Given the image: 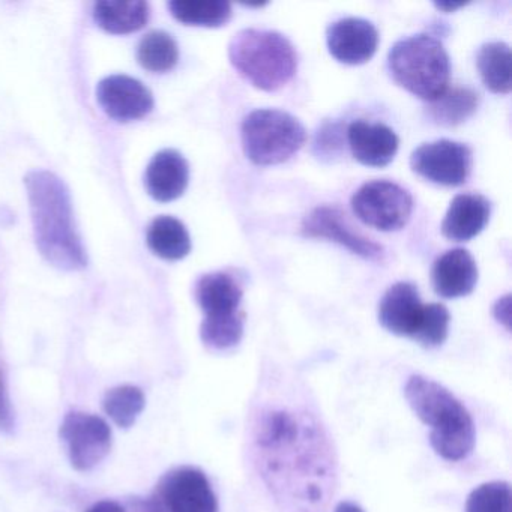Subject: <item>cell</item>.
<instances>
[{
	"label": "cell",
	"mask_w": 512,
	"mask_h": 512,
	"mask_svg": "<svg viewBox=\"0 0 512 512\" xmlns=\"http://www.w3.org/2000/svg\"><path fill=\"white\" fill-rule=\"evenodd\" d=\"M161 512H218L211 482L196 467H178L163 476L151 497Z\"/></svg>",
	"instance_id": "ba28073f"
},
{
	"label": "cell",
	"mask_w": 512,
	"mask_h": 512,
	"mask_svg": "<svg viewBox=\"0 0 512 512\" xmlns=\"http://www.w3.org/2000/svg\"><path fill=\"white\" fill-rule=\"evenodd\" d=\"M245 155L256 166L286 163L305 145L304 125L277 109H259L245 116L241 128Z\"/></svg>",
	"instance_id": "8992f818"
},
{
	"label": "cell",
	"mask_w": 512,
	"mask_h": 512,
	"mask_svg": "<svg viewBox=\"0 0 512 512\" xmlns=\"http://www.w3.org/2000/svg\"><path fill=\"white\" fill-rule=\"evenodd\" d=\"M14 430V412L8 395L7 380L0 370V431L11 433Z\"/></svg>",
	"instance_id": "4dcf8cb0"
},
{
	"label": "cell",
	"mask_w": 512,
	"mask_h": 512,
	"mask_svg": "<svg viewBox=\"0 0 512 512\" xmlns=\"http://www.w3.org/2000/svg\"><path fill=\"white\" fill-rule=\"evenodd\" d=\"M344 131L337 122H325L319 128L314 140V154L322 160H334L340 157L344 145Z\"/></svg>",
	"instance_id": "f546056e"
},
{
	"label": "cell",
	"mask_w": 512,
	"mask_h": 512,
	"mask_svg": "<svg viewBox=\"0 0 512 512\" xmlns=\"http://www.w3.org/2000/svg\"><path fill=\"white\" fill-rule=\"evenodd\" d=\"M356 217L382 232H397L406 226L413 211L409 191L391 181H371L352 197Z\"/></svg>",
	"instance_id": "52a82bcc"
},
{
	"label": "cell",
	"mask_w": 512,
	"mask_h": 512,
	"mask_svg": "<svg viewBox=\"0 0 512 512\" xmlns=\"http://www.w3.org/2000/svg\"><path fill=\"white\" fill-rule=\"evenodd\" d=\"M146 242L149 250L164 260H181L191 251V238L187 227L178 218L169 215L152 221Z\"/></svg>",
	"instance_id": "44dd1931"
},
{
	"label": "cell",
	"mask_w": 512,
	"mask_h": 512,
	"mask_svg": "<svg viewBox=\"0 0 512 512\" xmlns=\"http://www.w3.org/2000/svg\"><path fill=\"white\" fill-rule=\"evenodd\" d=\"M347 142L355 160L364 166L385 167L397 155V134L385 124H370V122H352L347 128Z\"/></svg>",
	"instance_id": "9a60e30c"
},
{
	"label": "cell",
	"mask_w": 512,
	"mask_h": 512,
	"mask_svg": "<svg viewBox=\"0 0 512 512\" xmlns=\"http://www.w3.org/2000/svg\"><path fill=\"white\" fill-rule=\"evenodd\" d=\"M137 58L145 70L152 73H167L178 64V44L167 32H149L140 41Z\"/></svg>",
	"instance_id": "d4e9b609"
},
{
	"label": "cell",
	"mask_w": 512,
	"mask_h": 512,
	"mask_svg": "<svg viewBox=\"0 0 512 512\" xmlns=\"http://www.w3.org/2000/svg\"><path fill=\"white\" fill-rule=\"evenodd\" d=\"M94 17L98 26L109 34H133L148 23L149 5L142 0H106L95 4Z\"/></svg>",
	"instance_id": "ffe728a7"
},
{
	"label": "cell",
	"mask_w": 512,
	"mask_h": 512,
	"mask_svg": "<svg viewBox=\"0 0 512 512\" xmlns=\"http://www.w3.org/2000/svg\"><path fill=\"white\" fill-rule=\"evenodd\" d=\"M449 322H451V314L445 305H425L424 317L413 341L428 349L442 346L448 338Z\"/></svg>",
	"instance_id": "f1b7e54d"
},
{
	"label": "cell",
	"mask_w": 512,
	"mask_h": 512,
	"mask_svg": "<svg viewBox=\"0 0 512 512\" xmlns=\"http://www.w3.org/2000/svg\"><path fill=\"white\" fill-rule=\"evenodd\" d=\"M302 233L308 238L328 239L365 260H382L383 248L371 239L356 233L337 208L319 206L302 223Z\"/></svg>",
	"instance_id": "8fae6325"
},
{
	"label": "cell",
	"mask_w": 512,
	"mask_h": 512,
	"mask_svg": "<svg viewBox=\"0 0 512 512\" xmlns=\"http://www.w3.org/2000/svg\"><path fill=\"white\" fill-rule=\"evenodd\" d=\"M196 299L208 320L229 319L242 313V289L224 272L203 275L196 286Z\"/></svg>",
	"instance_id": "d6986e66"
},
{
	"label": "cell",
	"mask_w": 512,
	"mask_h": 512,
	"mask_svg": "<svg viewBox=\"0 0 512 512\" xmlns=\"http://www.w3.org/2000/svg\"><path fill=\"white\" fill-rule=\"evenodd\" d=\"M97 100L107 116L119 122L137 121L154 109V95L139 80L110 76L101 80Z\"/></svg>",
	"instance_id": "7c38bea8"
},
{
	"label": "cell",
	"mask_w": 512,
	"mask_h": 512,
	"mask_svg": "<svg viewBox=\"0 0 512 512\" xmlns=\"http://www.w3.org/2000/svg\"><path fill=\"white\" fill-rule=\"evenodd\" d=\"M320 425L293 410H268L256 427L259 470L275 499L292 512H319L334 479L331 446Z\"/></svg>",
	"instance_id": "6da1fadb"
},
{
	"label": "cell",
	"mask_w": 512,
	"mask_h": 512,
	"mask_svg": "<svg viewBox=\"0 0 512 512\" xmlns=\"http://www.w3.org/2000/svg\"><path fill=\"white\" fill-rule=\"evenodd\" d=\"M134 512H161L160 509L155 506V503L152 502L151 497L146 500H137L134 503Z\"/></svg>",
	"instance_id": "836d02e7"
},
{
	"label": "cell",
	"mask_w": 512,
	"mask_h": 512,
	"mask_svg": "<svg viewBox=\"0 0 512 512\" xmlns=\"http://www.w3.org/2000/svg\"><path fill=\"white\" fill-rule=\"evenodd\" d=\"M479 95L469 88L446 89L437 100L428 103L427 118L440 127H455L466 122L478 109Z\"/></svg>",
	"instance_id": "603a6c76"
},
{
	"label": "cell",
	"mask_w": 512,
	"mask_h": 512,
	"mask_svg": "<svg viewBox=\"0 0 512 512\" xmlns=\"http://www.w3.org/2000/svg\"><path fill=\"white\" fill-rule=\"evenodd\" d=\"M244 313L229 319H203L200 338L205 346L215 350H227L238 346L244 335Z\"/></svg>",
	"instance_id": "4316f807"
},
{
	"label": "cell",
	"mask_w": 512,
	"mask_h": 512,
	"mask_svg": "<svg viewBox=\"0 0 512 512\" xmlns=\"http://www.w3.org/2000/svg\"><path fill=\"white\" fill-rule=\"evenodd\" d=\"M490 214V202L481 194H458L443 218L442 235L449 241H470L485 229Z\"/></svg>",
	"instance_id": "ac0fdd59"
},
{
	"label": "cell",
	"mask_w": 512,
	"mask_h": 512,
	"mask_svg": "<svg viewBox=\"0 0 512 512\" xmlns=\"http://www.w3.org/2000/svg\"><path fill=\"white\" fill-rule=\"evenodd\" d=\"M392 79L421 100H437L448 89L451 62L445 47L428 34L397 41L389 50Z\"/></svg>",
	"instance_id": "5b68a950"
},
{
	"label": "cell",
	"mask_w": 512,
	"mask_h": 512,
	"mask_svg": "<svg viewBox=\"0 0 512 512\" xmlns=\"http://www.w3.org/2000/svg\"><path fill=\"white\" fill-rule=\"evenodd\" d=\"M466 512H512L511 485L505 481L479 485L467 497Z\"/></svg>",
	"instance_id": "83f0119b"
},
{
	"label": "cell",
	"mask_w": 512,
	"mask_h": 512,
	"mask_svg": "<svg viewBox=\"0 0 512 512\" xmlns=\"http://www.w3.org/2000/svg\"><path fill=\"white\" fill-rule=\"evenodd\" d=\"M328 50L338 62L361 65L370 61L379 46V32L368 20L347 17L332 23L326 31Z\"/></svg>",
	"instance_id": "4fadbf2b"
},
{
	"label": "cell",
	"mask_w": 512,
	"mask_h": 512,
	"mask_svg": "<svg viewBox=\"0 0 512 512\" xmlns=\"http://www.w3.org/2000/svg\"><path fill=\"white\" fill-rule=\"evenodd\" d=\"M334 512H364L358 505L350 502H341L340 505L335 508Z\"/></svg>",
	"instance_id": "e575fe53"
},
{
	"label": "cell",
	"mask_w": 512,
	"mask_h": 512,
	"mask_svg": "<svg viewBox=\"0 0 512 512\" xmlns=\"http://www.w3.org/2000/svg\"><path fill=\"white\" fill-rule=\"evenodd\" d=\"M434 292L446 299L470 295L478 283V266L469 251L454 248L446 251L431 269Z\"/></svg>",
	"instance_id": "2e32d148"
},
{
	"label": "cell",
	"mask_w": 512,
	"mask_h": 512,
	"mask_svg": "<svg viewBox=\"0 0 512 512\" xmlns=\"http://www.w3.org/2000/svg\"><path fill=\"white\" fill-rule=\"evenodd\" d=\"M88 512H127L122 508L119 503L112 502V500H103V502L97 503L92 506Z\"/></svg>",
	"instance_id": "d6a6232c"
},
{
	"label": "cell",
	"mask_w": 512,
	"mask_h": 512,
	"mask_svg": "<svg viewBox=\"0 0 512 512\" xmlns=\"http://www.w3.org/2000/svg\"><path fill=\"white\" fill-rule=\"evenodd\" d=\"M464 7V4H436V8L445 11V13H454L458 8Z\"/></svg>",
	"instance_id": "d590c367"
},
{
	"label": "cell",
	"mask_w": 512,
	"mask_h": 512,
	"mask_svg": "<svg viewBox=\"0 0 512 512\" xmlns=\"http://www.w3.org/2000/svg\"><path fill=\"white\" fill-rule=\"evenodd\" d=\"M35 242L44 259L64 271L88 266V254L74 224L73 203L65 182L55 173L35 170L25 178Z\"/></svg>",
	"instance_id": "7a4b0ae2"
},
{
	"label": "cell",
	"mask_w": 512,
	"mask_h": 512,
	"mask_svg": "<svg viewBox=\"0 0 512 512\" xmlns=\"http://www.w3.org/2000/svg\"><path fill=\"white\" fill-rule=\"evenodd\" d=\"M493 316L500 325L511 331V295H505L497 299L493 305Z\"/></svg>",
	"instance_id": "1f68e13d"
},
{
	"label": "cell",
	"mask_w": 512,
	"mask_h": 512,
	"mask_svg": "<svg viewBox=\"0 0 512 512\" xmlns=\"http://www.w3.org/2000/svg\"><path fill=\"white\" fill-rule=\"evenodd\" d=\"M61 439L74 469L88 472L101 463L112 449V430L100 416L71 412L61 425Z\"/></svg>",
	"instance_id": "30bf717a"
},
{
	"label": "cell",
	"mask_w": 512,
	"mask_h": 512,
	"mask_svg": "<svg viewBox=\"0 0 512 512\" xmlns=\"http://www.w3.org/2000/svg\"><path fill=\"white\" fill-rule=\"evenodd\" d=\"M169 10L178 22L203 28H221L232 17V5L224 0H173Z\"/></svg>",
	"instance_id": "cb8c5ba5"
},
{
	"label": "cell",
	"mask_w": 512,
	"mask_h": 512,
	"mask_svg": "<svg viewBox=\"0 0 512 512\" xmlns=\"http://www.w3.org/2000/svg\"><path fill=\"white\" fill-rule=\"evenodd\" d=\"M229 59L236 71L260 91L274 92L295 76V47L280 32L244 29L230 40Z\"/></svg>",
	"instance_id": "277c9868"
},
{
	"label": "cell",
	"mask_w": 512,
	"mask_h": 512,
	"mask_svg": "<svg viewBox=\"0 0 512 512\" xmlns=\"http://www.w3.org/2000/svg\"><path fill=\"white\" fill-rule=\"evenodd\" d=\"M142 389L133 385L116 386L104 395V412L118 427L130 428L145 409Z\"/></svg>",
	"instance_id": "484cf974"
},
{
	"label": "cell",
	"mask_w": 512,
	"mask_h": 512,
	"mask_svg": "<svg viewBox=\"0 0 512 512\" xmlns=\"http://www.w3.org/2000/svg\"><path fill=\"white\" fill-rule=\"evenodd\" d=\"M188 181L190 167L187 160L173 149L158 152L146 169V190L157 202L169 203L179 199L187 190Z\"/></svg>",
	"instance_id": "e0dca14e"
},
{
	"label": "cell",
	"mask_w": 512,
	"mask_h": 512,
	"mask_svg": "<svg viewBox=\"0 0 512 512\" xmlns=\"http://www.w3.org/2000/svg\"><path fill=\"white\" fill-rule=\"evenodd\" d=\"M410 167L433 184L460 187L472 170V151L464 143L452 140L424 143L412 152Z\"/></svg>",
	"instance_id": "9c48e42d"
},
{
	"label": "cell",
	"mask_w": 512,
	"mask_h": 512,
	"mask_svg": "<svg viewBox=\"0 0 512 512\" xmlns=\"http://www.w3.org/2000/svg\"><path fill=\"white\" fill-rule=\"evenodd\" d=\"M425 305L412 283H395L386 290L379 304V322L398 337L415 338L424 317Z\"/></svg>",
	"instance_id": "5bb4252c"
},
{
	"label": "cell",
	"mask_w": 512,
	"mask_h": 512,
	"mask_svg": "<svg viewBox=\"0 0 512 512\" xmlns=\"http://www.w3.org/2000/svg\"><path fill=\"white\" fill-rule=\"evenodd\" d=\"M404 397L415 415L430 425V443L437 455L448 461H460L472 454L475 422L451 391L434 380L413 374L404 386Z\"/></svg>",
	"instance_id": "3957f363"
},
{
	"label": "cell",
	"mask_w": 512,
	"mask_h": 512,
	"mask_svg": "<svg viewBox=\"0 0 512 512\" xmlns=\"http://www.w3.org/2000/svg\"><path fill=\"white\" fill-rule=\"evenodd\" d=\"M476 65L485 88L494 94L511 92V49L502 41L484 44L476 55Z\"/></svg>",
	"instance_id": "7402d4cb"
}]
</instances>
